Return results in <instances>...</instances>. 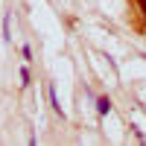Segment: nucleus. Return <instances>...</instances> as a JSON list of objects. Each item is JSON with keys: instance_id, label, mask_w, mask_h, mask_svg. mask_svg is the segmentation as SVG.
Returning a JSON list of instances; mask_svg holds the SVG:
<instances>
[{"instance_id": "f257e3e1", "label": "nucleus", "mask_w": 146, "mask_h": 146, "mask_svg": "<svg viewBox=\"0 0 146 146\" xmlns=\"http://www.w3.org/2000/svg\"><path fill=\"white\" fill-rule=\"evenodd\" d=\"M47 100H50V108H53V114L64 117V111H62V102H58V91H56V85H53V82L47 85Z\"/></svg>"}, {"instance_id": "f03ea898", "label": "nucleus", "mask_w": 146, "mask_h": 146, "mask_svg": "<svg viewBox=\"0 0 146 146\" xmlns=\"http://www.w3.org/2000/svg\"><path fill=\"white\" fill-rule=\"evenodd\" d=\"M111 111H114V102H111V96H108V94L96 96V114H100V117H108Z\"/></svg>"}, {"instance_id": "7ed1b4c3", "label": "nucleus", "mask_w": 146, "mask_h": 146, "mask_svg": "<svg viewBox=\"0 0 146 146\" xmlns=\"http://www.w3.org/2000/svg\"><path fill=\"white\" fill-rule=\"evenodd\" d=\"M18 79H21V88H29V82H32L29 67H21V70H18Z\"/></svg>"}, {"instance_id": "20e7f679", "label": "nucleus", "mask_w": 146, "mask_h": 146, "mask_svg": "<svg viewBox=\"0 0 146 146\" xmlns=\"http://www.w3.org/2000/svg\"><path fill=\"white\" fill-rule=\"evenodd\" d=\"M9 38H12V15L6 12L3 15V41H9Z\"/></svg>"}, {"instance_id": "39448f33", "label": "nucleus", "mask_w": 146, "mask_h": 146, "mask_svg": "<svg viewBox=\"0 0 146 146\" xmlns=\"http://www.w3.org/2000/svg\"><path fill=\"white\" fill-rule=\"evenodd\" d=\"M21 58H27V62H32V47H29V44H23V47H21Z\"/></svg>"}, {"instance_id": "423d86ee", "label": "nucleus", "mask_w": 146, "mask_h": 146, "mask_svg": "<svg viewBox=\"0 0 146 146\" xmlns=\"http://www.w3.org/2000/svg\"><path fill=\"white\" fill-rule=\"evenodd\" d=\"M137 9H140V21H143V27H146V0H137Z\"/></svg>"}, {"instance_id": "0eeeda50", "label": "nucleus", "mask_w": 146, "mask_h": 146, "mask_svg": "<svg viewBox=\"0 0 146 146\" xmlns=\"http://www.w3.org/2000/svg\"><path fill=\"white\" fill-rule=\"evenodd\" d=\"M143 35H146V27H143Z\"/></svg>"}]
</instances>
